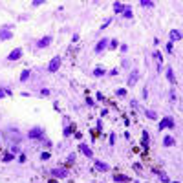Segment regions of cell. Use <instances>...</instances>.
Instances as JSON below:
<instances>
[{"label":"cell","instance_id":"obj_1","mask_svg":"<svg viewBox=\"0 0 183 183\" xmlns=\"http://www.w3.org/2000/svg\"><path fill=\"white\" fill-rule=\"evenodd\" d=\"M28 137L29 139H44V128H42V126L31 128V130L28 132Z\"/></svg>","mask_w":183,"mask_h":183},{"label":"cell","instance_id":"obj_2","mask_svg":"<svg viewBox=\"0 0 183 183\" xmlns=\"http://www.w3.org/2000/svg\"><path fill=\"white\" fill-rule=\"evenodd\" d=\"M106 48H110V40L104 37V39H101V40L97 42V46L93 48V53H97V55H99V53H103Z\"/></svg>","mask_w":183,"mask_h":183},{"label":"cell","instance_id":"obj_3","mask_svg":"<svg viewBox=\"0 0 183 183\" xmlns=\"http://www.w3.org/2000/svg\"><path fill=\"white\" fill-rule=\"evenodd\" d=\"M51 40H53V37H51V35H44L42 39H39V40L35 42V46H37L39 50H42V48H48V46L51 44Z\"/></svg>","mask_w":183,"mask_h":183},{"label":"cell","instance_id":"obj_4","mask_svg":"<svg viewBox=\"0 0 183 183\" xmlns=\"http://www.w3.org/2000/svg\"><path fill=\"white\" fill-rule=\"evenodd\" d=\"M13 33H11V26H4L0 28V40H11Z\"/></svg>","mask_w":183,"mask_h":183},{"label":"cell","instance_id":"obj_5","mask_svg":"<svg viewBox=\"0 0 183 183\" xmlns=\"http://www.w3.org/2000/svg\"><path fill=\"white\" fill-rule=\"evenodd\" d=\"M59 68H61V57H59V55H55V57H53V59L48 62V71H51V73H53V71H57Z\"/></svg>","mask_w":183,"mask_h":183},{"label":"cell","instance_id":"obj_6","mask_svg":"<svg viewBox=\"0 0 183 183\" xmlns=\"http://www.w3.org/2000/svg\"><path fill=\"white\" fill-rule=\"evenodd\" d=\"M176 125H174V119H172V117H163V119L159 121V130H165V128H174Z\"/></svg>","mask_w":183,"mask_h":183},{"label":"cell","instance_id":"obj_7","mask_svg":"<svg viewBox=\"0 0 183 183\" xmlns=\"http://www.w3.org/2000/svg\"><path fill=\"white\" fill-rule=\"evenodd\" d=\"M20 57H22V50L15 48V50H11V53L7 55V61H9V62H11V61H18Z\"/></svg>","mask_w":183,"mask_h":183},{"label":"cell","instance_id":"obj_8","mask_svg":"<svg viewBox=\"0 0 183 183\" xmlns=\"http://www.w3.org/2000/svg\"><path fill=\"white\" fill-rule=\"evenodd\" d=\"M93 167L97 168L99 172H108V170H110V165H108V163H104V161H99V159H95Z\"/></svg>","mask_w":183,"mask_h":183},{"label":"cell","instance_id":"obj_9","mask_svg":"<svg viewBox=\"0 0 183 183\" xmlns=\"http://www.w3.org/2000/svg\"><path fill=\"white\" fill-rule=\"evenodd\" d=\"M79 152H81L82 156H86V157H92V156H93L92 148H90L88 145H84V143H81V145H79Z\"/></svg>","mask_w":183,"mask_h":183},{"label":"cell","instance_id":"obj_10","mask_svg":"<svg viewBox=\"0 0 183 183\" xmlns=\"http://www.w3.org/2000/svg\"><path fill=\"white\" fill-rule=\"evenodd\" d=\"M181 37H183V33H181L179 29H170V33H168V39H170V42L181 40Z\"/></svg>","mask_w":183,"mask_h":183},{"label":"cell","instance_id":"obj_11","mask_svg":"<svg viewBox=\"0 0 183 183\" xmlns=\"http://www.w3.org/2000/svg\"><path fill=\"white\" fill-rule=\"evenodd\" d=\"M51 176H55V178H66V176H68V170H66V168L57 167V168H53V170H51Z\"/></svg>","mask_w":183,"mask_h":183},{"label":"cell","instance_id":"obj_12","mask_svg":"<svg viewBox=\"0 0 183 183\" xmlns=\"http://www.w3.org/2000/svg\"><path fill=\"white\" fill-rule=\"evenodd\" d=\"M137 79H139V70H132V73H130V77H128V86H134L136 82H137Z\"/></svg>","mask_w":183,"mask_h":183},{"label":"cell","instance_id":"obj_13","mask_svg":"<svg viewBox=\"0 0 183 183\" xmlns=\"http://www.w3.org/2000/svg\"><path fill=\"white\" fill-rule=\"evenodd\" d=\"M165 75H167V79H168V82H170V84H174V82H176L174 70H172V68H167V70H165Z\"/></svg>","mask_w":183,"mask_h":183},{"label":"cell","instance_id":"obj_14","mask_svg":"<svg viewBox=\"0 0 183 183\" xmlns=\"http://www.w3.org/2000/svg\"><path fill=\"white\" fill-rule=\"evenodd\" d=\"M114 179H115V181H119V183H130V178L125 176V174H115V176H114Z\"/></svg>","mask_w":183,"mask_h":183},{"label":"cell","instance_id":"obj_15","mask_svg":"<svg viewBox=\"0 0 183 183\" xmlns=\"http://www.w3.org/2000/svg\"><path fill=\"white\" fill-rule=\"evenodd\" d=\"M125 7H126V6H125V4H121V2H114V11H115V13H121V15H123Z\"/></svg>","mask_w":183,"mask_h":183},{"label":"cell","instance_id":"obj_16","mask_svg":"<svg viewBox=\"0 0 183 183\" xmlns=\"http://www.w3.org/2000/svg\"><path fill=\"white\" fill-rule=\"evenodd\" d=\"M31 77V70H24L20 73V82H28V79Z\"/></svg>","mask_w":183,"mask_h":183},{"label":"cell","instance_id":"obj_17","mask_svg":"<svg viewBox=\"0 0 183 183\" xmlns=\"http://www.w3.org/2000/svg\"><path fill=\"white\" fill-rule=\"evenodd\" d=\"M163 145L165 147H172V145H174V137H172V136H165L163 137Z\"/></svg>","mask_w":183,"mask_h":183},{"label":"cell","instance_id":"obj_18","mask_svg":"<svg viewBox=\"0 0 183 183\" xmlns=\"http://www.w3.org/2000/svg\"><path fill=\"white\" fill-rule=\"evenodd\" d=\"M123 18H132V6H126L123 11Z\"/></svg>","mask_w":183,"mask_h":183},{"label":"cell","instance_id":"obj_19","mask_svg":"<svg viewBox=\"0 0 183 183\" xmlns=\"http://www.w3.org/2000/svg\"><path fill=\"white\" fill-rule=\"evenodd\" d=\"M148 141H150V139H148V132H147V130H143V141H141V143H143V147H145V148L148 147Z\"/></svg>","mask_w":183,"mask_h":183},{"label":"cell","instance_id":"obj_20","mask_svg":"<svg viewBox=\"0 0 183 183\" xmlns=\"http://www.w3.org/2000/svg\"><path fill=\"white\" fill-rule=\"evenodd\" d=\"M7 95H11V90H7V88H0V99H2V97H7Z\"/></svg>","mask_w":183,"mask_h":183},{"label":"cell","instance_id":"obj_21","mask_svg":"<svg viewBox=\"0 0 183 183\" xmlns=\"http://www.w3.org/2000/svg\"><path fill=\"white\" fill-rule=\"evenodd\" d=\"M139 4H141L143 7H154V2H152V0H141Z\"/></svg>","mask_w":183,"mask_h":183},{"label":"cell","instance_id":"obj_22","mask_svg":"<svg viewBox=\"0 0 183 183\" xmlns=\"http://www.w3.org/2000/svg\"><path fill=\"white\" fill-rule=\"evenodd\" d=\"M157 174H159V179L163 181V183H168V181H170L168 176H167V172H157Z\"/></svg>","mask_w":183,"mask_h":183},{"label":"cell","instance_id":"obj_23","mask_svg":"<svg viewBox=\"0 0 183 183\" xmlns=\"http://www.w3.org/2000/svg\"><path fill=\"white\" fill-rule=\"evenodd\" d=\"M93 75H95V77H101V75H104V68H95V70H93Z\"/></svg>","mask_w":183,"mask_h":183},{"label":"cell","instance_id":"obj_24","mask_svg":"<svg viewBox=\"0 0 183 183\" xmlns=\"http://www.w3.org/2000/svg\"><path fill=\"white\" fill-rule=\"evenodd\" d=\"M145 115L148 117V119H156V117H157V115H156V112H152V110H147V112H145Z\"/></svg>","mask_w":183,"mask_h":183},{"label":"cell","instance_id":"obj_25","mask_svg":"<svg viewBox=\"0 0 183 183\" xmlns=\"http://www.w3.org/2000/svg\"><path fill=\"white\" fill-rule=\"evenodd\" d=\"M115 95H119V97H125V95H126V88H119V90H115Z\"/></svg>","mask_w":183,"mask_h":183},{"label":"cell","instance_id":"obj_26","mask_svg":"<svg viewBox=\"0 0 183 183\" xmlns=\"http://www.w3.org/2000/svg\"><path fill=\"white\" fill-rule=\"evenodd\" d=\"M44 4V0H33V2H31V6L33 7H39V6H42Z\"/></svg>","mask_w":183,"mask_h":183},{"label":"cell","instance_id":"obj_27","mask_svg":"<svg viewBox=\"0 0 183 183\" xmlns=\"http://www.w3.org/2000/svg\"><path fill=\"white\" fill-rule=\"evenodd\" d=\"M117 46H119V42H117L115 39H114V40H110V50H115Z\"/></svg>","mask_w":183,"mask_h":183},{"label":"cell","instance_id":"obj_28","mask_svg":"<svg viewBox=\"0 0 183 183\" xmlns=\"http://www.w3.org/2000/svg\"><path fill=\"white\" fill-rule=\"evenodd\" d=\"M110 24H112V18H106V20H104V24L101 26V29H104V28H108Z\"/></svg>","mask_w":183,"mask_h":183},{"label":"cell","instance_id":"obj_29","mask_svg":"<svg viewBox=\"0 0 183 183\" xmlns=\"http://www.w3.org/2000/svg\"><path fill=\"white\" fill-rule=\"evenodd\" d=\"M40 93L44 95V97H48V95H50V90H48V88H42V90H40Z\"/></svg>","mask_w":183,"mask_h":183},{"label":"cell","instance_id":"obj_30","mask_svg":"<svg viewBox=\"0 0 183 183\" xmlns=\"http://www.w3.org/2000/svg\"><path fill=\"white\" fill-rule=\"evenodd\" d=\"M108 141H110V145H114V143H115V134H114V132L110 134V139H108Z\"/></svg>","mask_w":183,"mask_h":183},{"label":"cell","instance_id":"obj_31","mask_svg":"<svg viewBox=\"0 0 183 183\" xmlns=\"http://www.w3.org/2000/svg\"><path fill=\"white\" fill-rule=\"evenodd\" d=\"M40 159H50V152H42V154H40Z\"/></svg>","mask_w":183,"mask_h":183},{"label":"cell","instance_id":"obj_32","mask_svg":"<svg viewBox=\"0 0 183 183\" xmlns=\"http://www.w3.org/2000/svg\"><path fill=\"white\" fill-rule=\"evenodd\" d=\"M165 50H167L168 53H172V42H167V46H165Z\"/></svg>","mask_w":183,"mask_h":183},{"label":"cell","instance_id":"obj_33","mask_svg":"<svg viewBox=\"0 0 183 183\" xmlns=\"http://www.w3.org/2000/svg\"><path fill=\"white\" fill-rule=\"evenodd\" d=\"M13 159V154H7V156H4V161L7 163V161H11Z\"/></svg>","mask_w":183,"mask_h":183},{"label":"cell","instance_id":"obj_34","mask_svg":"<svg viewBox=\"0 0 183 183\" xmlns=\"http://www.w3.org/2000/svg\"><path fill=\"white\" fill-rule=\"evenodd\" d=\"M70 134H71V128L66 126V128H64V136H70Z\"/></svg>","mask_w":183,"mask_h":183},{"label":"cell","instance_id":"obj_35","mask_svg":"<svg viewBox=\"0 0 183 183\" xmlns=\"http://www.w3.org/2000/svg\"><path fill=\"white\" fill-rule=\"evenodd\" d=\"M156 59L159 61V64H161V61H163V57H161V53L159 51H156Z\"/></svg>","mask_w":183,"mask_h":183},{"label":"cell","instance_id":"obj_36","mask_svg":"<svg viewBox=\"0 0 183 183\" xmlns=\"http://www.w3.org/2000/svg\"><path fill=\"white\" fill-rule=\"evenodd\" d=\"M86 103H88V104H92V106H93V104H95V101H93V99H92V97H88V99H86Z\"/></svg>","mask_w":183,"mask_h":183},{"label":"cell","instance_id":"obj_37","mask_svg":"<svg viewBox=\"0 0 183 183\" xmlns=\"http://www.w3.org/2000/svg\"><path fill=\"white\" fill-rule=\"evenodd\" d=\"M126 50H128V46H126V44H121V53H125Z\"/></svg>","mask_w":183,"mask_h":183},{"label":"cell","instance_id":"obj_38","mask_svg":"<svg viewBox=\"0 0 183 183\" xmlns=\"http://www.w3.org/2000/svg\"><path fill=\"white\" fill-rule=\"evenodd\" d=\"M168 183H179V181H168Z\"/></svg>","mask_w":183,"mask_h":183}]
</instances>
